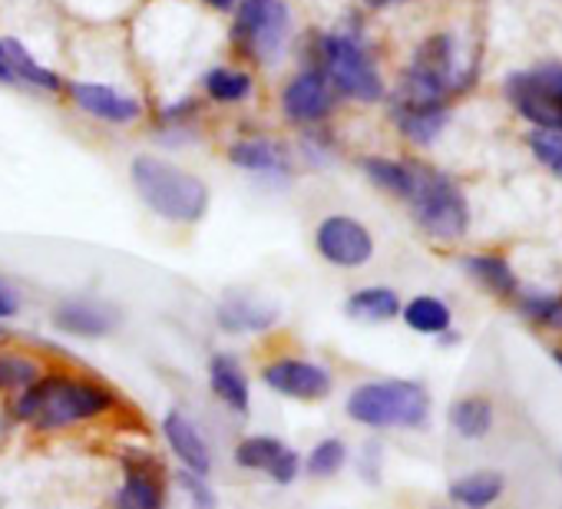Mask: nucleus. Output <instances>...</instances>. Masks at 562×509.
I'll return each mask as SVG.
<instances>
[{
  "label": "nucleus",
  "instance_id": "28",
  "mask_svg": "<svg viewBox=\"0 0 562 509\" xmlns=\"http://www.w3.org/2000/svg\"><path fill=\"white\" fill-rule=\"evenodd\" d=\"M348 466V443L341 437H325L318 440L308 456L302 460V473L315 476V479H331Z\"/></svg>",
  "mask_w": 562,
  "mask_h": 509
},
{
  "label": "nucleus",
  "instance_id": "21",
  "mask_svg": "<svg viewBox=\"0 0 562 509\" xmlns=\"http://www.w3.org/2000/svg\"><path fill=\"white\" fill-rule=\"evenodd\" d=\"M503 489H506L503 473H496V470H473V473L453 479L447 493L463 509H490L503 496Z\"/></svg>",
  "mask_w": 562,
  "mask_h": 509
},
{
  "label": "nucleus",
  "instance_id": "30",
  "mask_svg": "<svg viewBox=\"0 0 562 509\" xmlns=\"http://www.w3.org/2000/svg\"><path fill=\"white\" fill-rule=\"evenodd\" d=\"M205 93L215 103H241L251 97V77L241 70H228V67H215L205 77Z\"/></svg>",
  "mask_w": 562,
  "mask_h": 509
},
{
  "label": "nucleus",
  "instance_id": "35",
  "mask_svg": "<svg viewBox=\"0 0 562 509\" xmlns=\"http://www.w3.org/2000/svg\"><path fill=\"white\" fill-rule=\"evenodd\" d=\"M205 4L215 8V11H232V8L238 4V0H205Z\"/></svg>",
  "mask_w": 562,
  "mask_h": 509
},
{
  "label": "nucleus",
  "instance_id": "20",
  "mask_svg": "<svg viewBox=\"0 0 562 509\" xmlns=\"http://www.w3.org/2000/svg\"><path fill=\"white\" fill-rule=\"evenodd\" d=\"M348 315L355 321H368V325H384V321H394L401 318V295L394 289H384V285H368V289H358L355 295H348L345 302Z\"/></svg>",
  "mask_w": 562,
  "mask_h": 509
},
{
  "label": "nucleus",
  "instance_id": "10",
  "mask_svg": "<svg viewBox=\"0 0 562 509\" xmlns=\"http://www.w3.org/2000/svg\"><path fill=\"white\" fill-rule=\"evenodd\" d=\"M113 509H166V470L146 450L123 456V483Z\"/></svg>",
  "mask_w": 562,
  "mask_h": 509
},
{
  "label": "nucleus",
  "instance_id": "1",
  "mask_svg": "<svg viewBox=\"0 0 562 509\" xmlns=\"http://www.w3.org/2000/svg\"><path fill=\"white\" fill-rule=\"evenodd\" d=\"M120 410V397L110 384L77 371H44L27 391L14 394L11 414L31 423L37 433H60L106 420Z\"/></svg>",
  "mask_w": 562,
  "mask_h": 509
},
{
  "label": "nucleus",
  "instance_id": "33",
  "mask_svg": "<svg viewBox=\"0 0 562 509\" xmlns=\"http://www.w3.org/2000/svg\"><path fill=\"white\" fill-rule=\"evenodd\" d=\"M179 479H182V486L189 489V496H192V502H195V509H215V493L209 489V483H205V476H195V473H179Z\"/></svg>",
  "mask_w": 562,
  "mask_h": 509
},
{
  "label": "nucleus",
  "instance_id": "18",
  "mask_svg": "<svg viewBox=\"0 0 562 509\" xmlns=\"http://www.w3.org/2000/svg\"><path fill=\"white\" fill-rule=\"evenodd\" d=\"M463 272L490 295L496 298H516L519 292V279L513 272V265L503 259V255H493V251H476V255H467L460 262Z\"/></svg>",
  "mask_w": 562,
  "mask_h": 509
},
{
  "label": "nucleus",
  "instance_id": "36",
  "mask_svg": "<svg viewBox=\"0 0 562 509\" xmlns=\"http://www.w3.org/2000/svg\"><path fill=\"white\" fill-rule=\"evenodd\" d=\"M0 83H18V80H14V73L8 70V64H4V60H0Z\"/></svg>",
  "mask_w": 562,
  "mask_h": 509
},
{
  "label": "nucleus",
  "instance_id": "39",
  "mask_svg": "<svg viewBox=\"0 0 562 509\" xmlns=\"http://www.w3.org/2000/svg\"><path fill=\"white\" fill-rule=\"evenodd\" d=\"M0 344H4V331H0Z\"/></svg>",
  "mask_w": 562,
  "mask_h": 509
},
{
  "label": "nucleus",
  "instance_id": "23",
  "mask_svg": "<svg viewBox=\"0 0 562 509\" xmlns=\"http://www.w3.org/2000/svg\"><path fill=\"white\" fill-rule=\"evenodd\" d=\"M0 60L8 64V70L14 73V80H24L31 87H41V90H60V77L47 67H41L21 41L14 37H0Z\"/></svg>",
  "mask_w": 562,
  "mask_h": 509
},
{
  "label": "nucleus",
  "instance_id": "22",
  "mask_svg": "<svg viewBox=\"0 0 562 509\" xmlns=\"http://www.w3.org/2000/svg\"><path fill=\"white\" fill-rule=\"evenodd\" d=\"M401 318H404V325H407L414 335H427V338H440V335H447L450 325H453L450 305H447L443 298H437V295H417V298L404 302Z\"/></svg>",
  "mask_w": 562,
  "mask_h": 509
},
{
  "label": "nucleus",
  "instance_id": "19",
  "mask_svg": "<svg viewBox=\"0 0 562 509\" xmlns=\"http://www.w3.org/2000/svg\"><path fill=\"white\" fill-rule=\"evenodd\" d=\"M232 166L245 172H261V176H285L289 172V156L271 139H238L228 149Z\"/></svg>",
  "mask_w": 562,
  "mask_h": 509
},
{
  "label": "nucleus",
  "instance_id": "25",
  "mask_svg": "<svg viewBox=\"0 0 562 509\" xmlns=\"http://www.w3.org/2000/svg\"><path fill=\"white\" fill-rule=\"evenodd\" d=\"M41 377H44V364L37 354L18 351V348L0 351V394H21Z\"/></svg>",
  "mask_w": 562,
  "mask_h": 509
},
{
  "label": "nucleus",
  "instance_id": "8",
  "mask_svg": "<svg viewBox=\"0 0 562 509\" xmlns=\"http://www.w3.org/2000/svg\"><path fill=\"white\" fill-rule=\"evenodd\" d=\"M261 384L281 397L289 400H325L331 397L335 391V377L325 364L318 361H308V358H299V354H281V358H271L265 367H261Z\"/></svg>",
  "mask_w": 562,
  "mask_h": 509
},
{
  "label": "nucleus",
  "instance_id": "31",
  "mask_svg": "<svg viewBox=\"0 0 562 509\" xmlns=\"http://www.w3.org/2000/svg\"><path fill=\"white\" fill-rule=\"evenodd\" d=\"M529 149L532 156L562 179V133L555 129H532L529 133Z\"/></svg>",
  "mask_w": 562,
  "mask_h": 509
},
{
  "label": "nucleus",
  "instance_id": "14",
  "mask_svg": "<svg viewBox=\"0 0 562 509\" xmlns=\"http://www.w3.org/2000/svg\"><path fill=\"white\" fill-rule=\"evenodd\" d=\"M70 97L87 116L113 123V126H126V123H136L143 116V103L136 97H126V93L103 87V83H74Z\"/></svg>",
  "mask_w": 562,
  "mask_h": 509
},
{
  "label": "nucleus",
  "instance_id": "5",
  "mask_svg": "<svg viewBox=\"0 0 562 509\" xmlns=\"http://www.w3.org/2000/svg\"><path fill=\"white\" fill-rule=\"evenodd\" d=\"M318 54H322V73L338 93L358 103H378L384 97V80L358 37L325 34L318 44Z\"/></svg>",
  "mask_w": 562,
  "mask_h": 509
},
{
  "label": "nucleus",
  "instance_id": "26",
  "mask_svg": "<svg viewBox=\"0 0 562 509\" xmlns=\"http://www.w3.org/2000/svg\"><path fill=\"white\" fill-rule=\"evenodd\" d=\"M361 166H364L368 179H371L378 189H384V192H391V195H397V199H407V195H411V185H414V162L384 159V156H368Z\"/></svg>",
  "mask_w": 562,
  "mask_h": 509
},
{
  "label": "nucleus",
  "instance_id": "12",
  "mask_svg": "<svg viewBox=\"0 0 562 509\" xmlns=\"http://www.w3.org/2000/svg\"><path fill=\"white\" fill-rule=\"evenodd\" d=\"M54 325L70 338H106L120 328V312L106 302L70 298L54 308Z\"/></svg>",
  "mask_w": 562,
  "mask_h": 509
},
{
  "label": "nucleus",
  "instance_id": "38",
  "mask_svg": "<svg viewBox=\"0 0 562 509\" xmlns=\"http://www.w3.org/2000/svg\"><path fill=\"white\" fill-rule=\"evenodd\" d=\"M552 361H555V364H559V371H562V348H555V351H552Z\"/></svg>",
  "mask_w": 562,
  "mask_h": 509
},
{
  "label": "nucleus",
  "instance_id": "15",
  "mask_svg": "<svg viewBox=\"0 0 562 509\" xmlns=\"http://www.w3.org/2000/svg\"><path fill=\"white\" fill-rule=\"evenodd\" d=\"M391 120L401 129L404 139H411L414 146H430L450 120V106L447 103H404L394 100L391 103Z\"/></svg>",
  "mask_w": 562,
  "mask_h": 509
},
{
  "label": "nucleus",
  "instance_id": "11",
  "mask_svg": "<svg viewBox=\"0 0 562 509\" xmlns=\"http://www.w3.org/2000/svg\"><path fill=\"white\" fill-rule=\"evenodd\" d=\"M281 110H285V116L299 126H312V123H322L325 116H331L335 90H331L328 77L322 70H305L295 80H289V87L281 90Z\"/></svg>",
  "mask_w": 562,
  "mask_h": 509
},
{
  "label": "nucleus",
  "instance_id": "29",
  "mask_svg": "<svg viewBox=\"0 0 562 509\" xmlns=\"http://www.w3.org/2000/svg\"><path fill=\"white\" fill-rule=\"evenodd\" d=\"M516 312L539 328L562 331V292H516Z\"/></svg>",
  "mask_w": 562,
  "mask_h": 509
},
{
  "label": "nucleus",
  "instance_id": "16",
  "mask_svg": "<svg viewBox=\"0 0 562 509\" xmlns=\"http://www.w3.org/2000/svg\"><path fill=\"white\" fill-rule=\"evenodd\" d=\"M209 391L235 417H245L251 410V384H248V374L225 351H218V354L209 358Z\"/></svg>",
  "mask_w": 562,
  "mask_h": 509
},
{
  "label": "nucleus",
  "instance_id": "7",
  "mask_svg": "<svg viewBox=\"0 0 562 509\" xmlns=\"http://www.w3.org/2000/svg\"><path fill=\"white\" fill-rule=\"evenodd\" d=\"M235 44L258 64L278 60L289 41L285 0H241L235 11Z\"/></svg>",
  "mask_w": 562,
  "mask_h": 509
},
{
  "label": "nucleus",
  "instance_id": "34",
  "mask_svg": "<svg viewBox=\"0 0 562 509\" xmlns=\"http://www.w3.org/2000/svg\"><path fill=\"white\" fill-rule=\"evenodd\" d=\"M21 312V295L8 285V282H0V321H8Z\"/></svg>",
  "mask_w": 562,
  "mask_h": 509
},
{
  "label": "nucleus",
  "instance_id": "24",
  "mask_svg": "<svg viewBox=\"0 0 562 509\" xmlns=\"http://www.w3.org/2000/svg\"><path fill=\"white\" fill-rule=\"evenodd\" d=\"M450 427L463 440H483L493 430V404L486 397H460L450 404Z\"/></svg>",
  "mask_w": 562,
  "mask_h": 509
},
{
  "label": "nucleus",
  "instance_id": "2",
  "mask_svg": "<svg viewBox=\"0 0 562 509\" xmlns=\"http://www.w3.org/2000/svg\"><path fill=\"white\" fill-rule=\"evenodd\" d=\"M130 179L136 195L166 222L195 225L209 212V185L159 156H136L130 166Z\"/></svg>",
  "mask_w": 562,
  "mask_h": 509
},
{
  "label": "nucleus",
  "instance_id": "6",
  "mask_svg": "<svg viewBox=\"0 0 562 509\" xmlns=\"http://www.w3.org/2000/svg\"><path fill=\"white\" fill-rule=\"evenodd\" d=\"M503 93L513 110L536 129L562 133V64H542L522 73H509Z\"/></svg>",
  "mask_w": 562,
  "mask_h": 509
},
{
  "label": "nucleus",
  "instance_id": "3",
  "mask_svg": "<svg viewBox=\"0 0 562 509\" xmlns=\"http://www.w3.org/2000/svg\"><path fill=\"white\" fill-rule=\"evenodd\" d=\"M345 414L368 430H420L430 420V394L420 381H364L348 394Z\"/></svg>",
  "mask_w": 562,
  "mask_h": 509
},
{
  "label": "nucleus",
  "instance_id": "9",
  "mask_svg": "<svg viewBox=\"0 0 562 509\" xmlns=\"http://www.w3.org/2000/svg\"><path fill=\"white\" fill-rule=\"evenodd\" d=\"M315 251L335 269H364L374 259V238L351 215H328L315 228Z\"/></svg>",
  "mask_w": 562,
  "mask_h": 509
},
{
  "label": "nucleus",
  "instance_id": "37",
  "mask_svg": "<svg viewBox=\"0 0 562 509\" xmlns=\"http://www.w3.org/2000/svg\"><path fill=\"white\" fill-rule=\"evenodd\" d=\"M368 8H387V4H397V0H364Z\"/></svg>",
  "mask_w": 562,
  "mask_h": 509
},
{
  "label": "nucleus",
  "instance_id": "4",
  "mask_svg": "<svg viewBox=\"0 0 562 509\" xmlns=\"http://www.w3.org/2000/svg\"><path fill=\"white\" fill-rule=\"evenodd\" d=\"M404 202L411 205L414 222L437 241H457L470 228L467 195L447 172L434 166L414 162V185Z\"/></svg>",
  "mask_w": 562,
  "mask_h": 509
},
{
  "label": "nucleus",
  "instance_id": "27",
  "mask_svg": "<svg viewBox=\"0 0 562 509\" xmlns=\"http://www.w3.org/2000/svg\"><path fill=\"white\" fill-rule=\"evenodd\" d=\"M285 450L278 437L271 433H251V437H241L232 450V460L238 470H248V473H268V466L274 463V456Z\"/></svg>",
  "mask_w": 562,
  "mask_h": 509
},
{
  "label": "nucleus",
  "instance_id": "17",
  "mask_svg": "<svg viewBox=\"0 0 562 509\" xmlns=\"http://www.w3.org/2000/svg\"><path fill=\"white\" fill-rule=\"evenodd\" d=\"M215 321H218V328H225L232 335H261V331L274 328L278 308H268V305L251 302L245 295H232L218 305Z\"/></svg>",
  "mask_w": 562,
  "mask_h": 509
},
{
  "label": "nucleus",
  "instance_id": "13",
  "mask_svg": "<svg viewBox=\"0 0 562 509\" xmlns=\"http://www.w3.org/2000/svg\"><path fill=\"white\" fill-rule=\"evenodd\" d=\"M162 437H166L169 453L179 460V466L186 473H195V476L212 473V450H209L202 430L182 410H169L162 417Z\"/></svg>",
  "mask_w": 562,
  "mask_h": 509
},
{
  "label": "nucleus",
  "instance_id": "32",
  "mask_svg": "<svg viewBox=\"0 0 562 509\" xmlns=\"http://www.w3.org/2000/svg\"><path fill=\"white\" fill-rule=\"evenodd\" d=\"M268 476L278 483V486H289V483H295L299 476H302V456L295 453V450H281L278 456H274V463L268 466Z\"/></svg>",
  "mask_w": 562,
  "mask_h": 509
}]
</instances>
